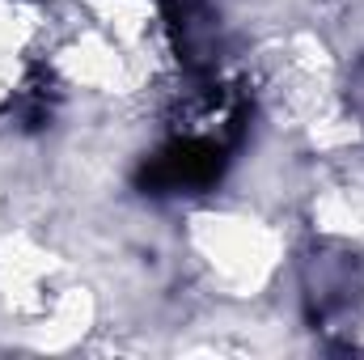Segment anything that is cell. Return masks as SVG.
<instances>
[{"label":"cell","instance_id":"7a4b0ae2","mask_svg":"<svg viewBox=\"0 0 364 360\" xmlns=\"http://www.w3.org/2000/svg\"><path fill=\"white\" fill-rule=\"evenodd\" d=\"M195 255L203 271L237 292L259 288L275 268V242L259 221L246 216H208L195 221Z\"/></svg>","mask_w":364,"mask_h":360},{"label":"cell","instance_id":"3957f363","mask_svg":"<svg viewBox=\"0 0 364 360\" xmlns=\"http://www.w3.org/2000/svg\"><path fill=\"white\" fill-rule=\"evenodd\" d=\"M38 30L43 4L0 0V102H9L38 73Z\"/></svg>","mask_w":364,"mask_h":360},{"label":"cell","instance_id":"6da1fadb","mask_svg":"<svg viewBox=\"0 0 364 360\" xmlns=\"http://www.w3.org/2000/svg\"><path fill=\"white\" fill-rule=\"evenodd\" d=\"M170 73L153 0H51L38 30V77L85 102H140Z\"/></svg>","mask_w":364,"mask_h":360}]
</instances>
